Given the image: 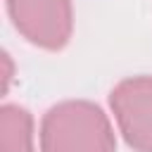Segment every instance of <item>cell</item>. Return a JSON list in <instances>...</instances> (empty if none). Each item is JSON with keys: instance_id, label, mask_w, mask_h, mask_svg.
Here are the masks:
<instances>
[{"instance_id": "cell-1", "label": "cell", "mask_w": 152, "mask_h": 152, "mask_svg": "<svg viewBox=\"0 0 152 152\" xmlns=\"http://www.w3.org/2000/svg\"><path fill=\"white\" fill-rule=\"evenodd\" d=\"M40 152H116L109 116L90 100H62L40 119Z\"/></svg>"}, {"instance_id": "cell-2", "label": "cell", "mask_w": 152, "mask_h": 152, "mask_svg": "<svg viewBox=\"0 0 152 152\" xmlns=\"http://www.w3.org/2000/svg\"><path fill=\"white\" fill-rule=\"evenodd\" d=\"M12 26L21 38L40 50L66 48L74 33L71 0H5Z\"/></svg>"}, {"instance_id": "cell-3", "label": "cell", "mask_w": 152, "mask_h": 152, "mask_svg": "<svg viewBox=\"0 0 152 152\" xmlns=\"http://www.w3.org/2000/svg\"><path fill=\"white\" fill-rule=\"evenodd\" d=\"M116 128L133 152H152V76H128L109 90Z\"/></svg>"}, {"instance_id": "cell-4", "label": "cell", "mask_w": 152, "mask_h": 152, "mask_svg": "<svg viewBox=\"0 0 152 152\" xmlns=\"http://www.w3.org/2000/svg\"><path fill=\"white\" fill-rule=\"evenodd\" d=\"M0 152H36L33 145V114L5 102L0 107Z\"/></svg>"}, {"instance_id": "cell-5", "label": "cell", "mask_w": 152, "mask_h": 152, "mask_svg": "<svg viewBox=\"0 0 152 152\" xmlns=\"http://www.w3.org/2000/svg\"><path fill=\"white\" fill-rule=\"evenodd\" d=\"M2 66H5V71H2V81H5V93L10 90V83H12V76H14V64H12V57H10V52H2Z\"/></svg>"}]
</instances>
